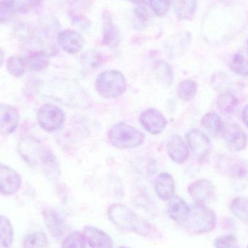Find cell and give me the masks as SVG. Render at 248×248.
Wrapping results in <instances>:
<instances>
[{
    "mask_svg": "<svg viewBox=\"0 0 248 248\" xmlns=\"http://www.w3.org/2000/svg\"><path fill=\"white\" fill-rule=\"evenodd\" d=\"M108 217L122 231L132 232L143 237H147L151 233L150 223L123 204L115 203L110 205L108 210Z\"/></svg>",
    "mask_w": 248,
    "mask_h": 248,
    "instance_id": "6da1fadb",
    "label": "cell"
},
{
    "mask_svg": "<svg viewBox=\"0 0 248 248\" xmlns=\"http://www.w3.org/2000/svg\"><path fill=\"white\" fill-rule=\"evenodd\" d=\"M189 218L182 225L188 232L202 234L211 232L217 225V217L211 208L205 204L195 203L192 205Z\"/></svg>",
    "mask_w": 248,
    "mask_h": 248,
    "instance_id": "7a4b0ae2",
    "label": "cell"
},
{
    "mask_svg": "<svg viewBox=\"0 0 248 248\" xmlns=\"http://www.w3.org/2000/svg\"><path fill=\"white\" fill-rule=\"evenodd\" d=\"M108 138L113 147L119 149L135 148L144 143L145 136L132 125L120 122L114 124L108 132Z\"/></svg>",
    "mask_w": 248,
    "mask_h": 248,
    "instance_id": "3957f363",
    "label": "cell"
},
{
    "mask_svg": "<svg viewBox=\"0 0 248 248\" xmlns=\"http://www.w3.org/2000/svg\"><path fill=\"white\" fill-rule=\"evenodd\" d=\"M125 77L117 70H109L101 73L95 81V89L101 97L116 99L122 96L126 90Z\"/></svg>",
    "mask_w": 248,
    "mask_h": 248,
    "instance_id": "277c9868",
    "label": "cell"
},
{
    "mask_svg": "<svg viewBox=\"0 0 248 248\" xmlns=\"http://www.w3.org/2000/svg\"><path fill=\"white\" fill-rule=\"evenodd\" d=\"M55 98L60 103L75 108H87L89 104L88 97L84 90L77 83L71 81L55 83Z\"/></svg>",
    "mask_w": 248,
    "mask_h": 248,
    "instance_id": "5b68a950",
    "label": "cell"
},
{
    "mask_svg": "<svg viewBox=\"0 0 248 248\" xmlns=\"http://www.w3.org/2000/svg\"><path fill=\"white\" fill-rule=\"evenodd\" d=\"M37 121L42 129L52 132L62 128L65 122V115L58 106L45 104L38 111Z\"/></svg>",
    "mask_w": 248,
    "mask_h": 248,
    "instance_id": "8992f818",
    "label": "cell"
},
{
    "mask_svg": "<svg viewBox=\"0 0 248 248\" xmlns=\"http://www.w3.org/2000/svg\"><path fill=\"white\" fill-rule=\"evenodd\" d=\"M221 137L224 140L226 147L230 151H242L247 145V134L237 124H225Z\"/></svg>",
    "mask_w": 248,
    "mask_h": 248,
    "instance_id": "52a82bcc",
    "label": "cell"
},
{
    "mask_svg": "<svg viewBox=\"0 0 248 248\" xmlns=\"http://www.w3.org/2000/svg\"><path fill=\"white\" fill-rule=\"evenodd\" d=\"M222 171L234 183L246 185L248 183V160L245 159H227L223 164Z\"/></svg>",
    "mask_w": 248,
    "mask_h": 248,
    "instance_id": "ba28073f",
    "label": "cell"
},
{
    "mask_svg": "<svg viewBox=\"0 0 248 248\" xmlns=\"http://www.w3.org/2000/svg\"><path fill=\"white\" fill-rule=\"evenodd\" d=\"M40 141L33 137H28L19 142L17 150L22 158L31 166H35L40 162L44 150Z\"/></svg>",
    "mask_w": 248,
    "mask_h": 248,
    "instance_id": "9c48e42d",
    "label": "cell"
},
{
    "mask_svg": "<svg viewBox=\"0 0 248 248\" xmlns=\"http://www.w3.org/2000/svg\"><path fill=\"white\" fill-rule=\"evenodd\" d=\"M21 185V177L17 171L6 165L0 164V194L14 195Z\"/></svg>",
    "mask_w": 248,
    "mask_h": 248,
    "instance_id": "30bf717a",
    "label": "cell"
},
{
    "mask_svg": "<svg viewBox=\"0 0 248 248\" xmlns=\"http://www.w3.org/2000/svg\"><path fill=\"white\" fill-rule=\"evenodd\" d=\"M140 122L143 128L152 134H160L168 124L163 113L155 108L144 110L140 116Z\"/></svg>",
    "mask_w": 248,
    "mask_h": 248,
    "instance_id": "8fae6325",
    "label": "cell"
},
{
    "mask_svg": "<svg viewBox=\"0 0 248 248\" xmlns=\"http://www.w3.org/2000/svg\"><path fill=\"white\" fill-rule=\"evenodd\" d=\"M188 192L195 203L205 204L215 196V187L208 179H198L189 185Z\"/></svg>",
    "mask_w": 248,
    "mask_h": 248,
    "instance_id": "7c38bea8",
    "label": "cell"
},
{
    "mask_svg": "<svg viewBox=\"0 0 248 248\" xmlns=\"http://www.w3.org/2000/svg\"><path fill=\"white\" fill-rule=\"evenodd\" d=\"M188 144L193 153L200 160H203L209 154L211 149V141L202 131L192 129L186 134Z\"/></svg>",
    "mask_w": 248,
    "mask_h": 248,
    "instance_id": "4fadbf2b",
    "label": "cell"
},
{
    "mask_svg": "<svg viewBox=\"0 0 248 248\" xmlns=\"http://www.w3.org/2000/svg\"><path fill=\"white\" fill-rule=\"evenodd\" d=\"M58 42L62 50L70 55H76L84 48V39L78 32L72 29H66L60 32Z\"/></svg>",
    "mask_w": 248,
    "mask_h": 248,
    "instance_id": "5bb4252c",
    "label": "cell"
},
{
    "mask_svg": "<svg viewBox=\"0 0 248 248\" xmlns=\"http://www.w3.org/2000/svg\"><path fill=\"white\" fill-rule=\"evenodd\" d=\"M20 116L17 108L7 104L0 105V134L9 135L16 131Z\"/></svg>",
    "mask_w": 248,
    "mask_h": 248,
    "instance_id": "9a60e30c",
    "label": "cell"
},
{
    "mask_svg": "<svg viewBox=\"0 0 248 248\" xmlns=\"http://www.w3.org/2000/svg\"><path fill=\"white\" fill-rule=\"evenodd\" d=\"M83 234L91 248H113L111 237L97 227L86 226Z\"/></svg>",
    "mask_w": 248,
    "mask_h": 248,
    "instance_id": "2e32d148",
    "label": "cell"
},
{
    "mask_svg": "<svg viewBox=\"0 0 248 248\" xmlns=\"http://www.w3.org/2000/svg\"><path fill=\"white\" fill-rule=\"evenodd\" d=\"M166 150L169 157L176 163L182 164L189 157L187 146L180 136L172 135L166 144Z\"/></svg>",
    "mask_w": 248,
    "mask_h": 248,
    "instance_id": "e0dca14e",
    "label": "cell"
},
{
    "mask_svg": "<svg viewBox=\"0 0 248 248\" xmlns=\"http://www.w3.org/2000/svg\"><path fill=\"white\" fill-rule=\"evenodd\" d=\"M103 42L109 47L115 48L119 46L120 34L119 29L113 22L111 15L108 11L103 13Z\"/></svg>",
    "mask_w": 248,
    "mask_h": 248,
    "instance_id": "ac0fdd59",
    "label": "cell"
},
{
    "mask_svg": "<svg viewBox=\"0 0 248 248\" xmlns=\"http://www.w3.org/2000/svg\"><path fill=\"white\" fill-rule=\"evenodd\" d=\"M42 215L51 235L55 238H61L65 232V224L59 213L53 208H48L44 210Z\"/></svg>",
    "mask_w": 248,
    "mask_h": 248,
    "instance_id": "d6986e66",
    "label": "cell"
},
{
    "mask_svg": "<svg viewBox=\"0 0 248 248\" xmlns=\"http://www.w3.org/2000/svg\"><path fill=\"white\" fill-rule=\"evenodd\" d=\"M168 210L170 218L182 225L189 218L191 208L185 200L174 195L169 201Z\"/></svg>",
    "mask_w": 248,
    "mask_h": 248,
    "instance_id": "ffe728a7",
    "label": "cell"
},
{
    "mask_svg": "<svg viewBox=\"0 0 248 248\" xmlns=\"http://www.w3.org/2000/svg\"><path fill=\"white\" fill-rule=\"evenodd\" d=\"M174 179L168 173H161L155 182V190L157 196L163 201H170L174 196Z\"/></svg>",
    "mask_w": 248,
    "mask_h": 248,
    "instance_id": "44dd1931",
    "label": "cell"
},
{
    "mask_svg": "<svg viewBox=\"0 0 248 248\" xmlns=\"http://www.w3.org/2000/svg\"><path fill=\"white\" fill-rule=\"evenodd\" d=\"M172 3L179 20H190L193 18L198 7V0H172Z\"/></svg>",
    "mask_w": 248,
    "mask_h": 248,
    "instance_id": "7402d4cb",
    "label": "cell"
},
{
    "mask_svg": "<svg viewBox=\"0 0 248 248\" xmlns=\"http://www.w3.org/2000/svg\"><path fill=\"white\" fill-rule=\"evenodd\" d=\"M24 62L29 71L39 72L49 66V55L45 51H34L26 56Z\"/></svg>",
    "mask_w": 248,
    "mask_h": 248,
    "instance_id": "603a6c76",
    "label": "cell"
},
{
    "mask_svg": "<svg viewBox=\"0 0 248 248\" xmlns=\"http://www.w3.org/2000/svg\"><path fill=\"white\" fill-rule=\"evenodd\" d=\"M201 124L204 128L216 136H221L225 126V124L223 122L219 115L215 112L205 114L202 117Z\"/></svg>",
    "mask_w": 248,
    "mask_h": 248,
    "instance_id": "cb8c5ba5",
    "label": "cell"
},
{
    "mask_svg": "<svg viewBox=\"0 0 248 248\" xmlns=\"http://www.w3.org/2000/svg\"><path fill=\"white\" fill-rule=\"evenodd\" d=\"M237 97L230 93H222L218 96L217 106L218 110L224 115H232L234 113L238 106Z\"/></svg>",
    "mask_w": 248,
    "mask_h": 248,
    "instance_id": "d4e9b609",
    "label": "cell"
},
{
    "mask_svg": "<svg viewBox=\"0 0 248 248\" xmlns=\"http://www.w3.org/2000/svg\"><path fill=\"white\" fill-rule=\"evenodd\" d=\"M14 230L11 221L5 216L0 215V243L9 248L13 244Z\"/></svg>",
    "mask_w": 248,
    "mask_h": 248,
    "instance_id": "484cf974",
    "label": "cell"
},
{
    "mask_svg": "<svg viewBox=\"0 0 248 248\" xmlns=\"http://www.w3.org/2000/svg\"><path fill=\"white\" fill-rule=\"evenodd\" d=\"M154 72L156 78L159 81L170 85L173 81V71L171 65L168 62L160 61L155 62L154 65Z\"/></svg>",
    "mask_w": 248,
    "mask_h": 248,
    "instance_id": "4316f807",
    "label": "cell"
},
{
    "mask_svg": "<svg viewBox=\"0 0 248 248\" xmlns=\"http://www.w3.org/2000/svg\"><path fill=\"white\" fill-rule=\"evenodd\" d=\"M198 91V84L191 79H186L179 83L177 95L184 102H190L195 98Z\"/></svg>",
    "mask_w": 248,
    "mask_h": 248,
    "instance_id": "83f0119b",
    "label": "cell"
},
{
    "mask_svg": "<svg viewBox=\"0 0 248 248\" xmlns=\"http://www.w3.org/2000/svg\"><path fill=\"white\" fill-rule=\"evenodd\" d=\"M47 246V237L42 232L27 234L23 241V248H46Z\"/></svg>",
    "mask_w": 248,
    "mask_h": 248,
    "instance_id": "f1b7e54d",
    "label": "cell"
},
{
    "mask_svg": "<svg viewBox=\"0 0 248 248\" xmlns=\"http://www.w3.org/2000/svg\"><path fill=\"white\" fill-rule=\"evenodd\" d=\"M6 68L10 75L16 78H21L24 75L26 68L24 60L18 56L10 57L6 62Z\"/></svg>",
    "mask_w": 248,
    "mask_h": 248,
    "instance_id": "f546056e",
    "label": "cell"
},
{
    "mask_svg": "<svg viewBox=\"0 0 248 248\" xmlns=\"http://www.w3.org/2000/svg\"><path fill=\"white\" fill-rule=\"evenodd\" d=\"M43 0H6L15 13H26L40 5Z\"/></svg>",
    "mask_w": 248,
    "mask_h": 248,
    "instance_id": "4dcf8cb0",
    "label": "cell"
},
{
    "mask_svg": "<svg viewBox=\"0 0 248 248\" xmlns=\"http://www.w3.org/2000/svg\"><path fill=\"white\" fill-rule=\"evenodd\" d=\"M232 212L239 219L248 223V199L237 198L232 202Z\"/></svg>",
    "mask_w": 248,
    "mask_h": 248,
    "instance_id": "1f68e13d",
    "label": "cell"
},
{
    "mask_svg": "<svg viewBox=\"0 0 248 248\" xmlns=\"http://www.w3.org/2000/svg\"><path fill=\"white\" fill-rule=\"evenodd\" d=\"M61 248H87L84 234L77 231L70 233L64 240Z\"/></svg>",
    "mask_w": 248,
    "mask_h": 248,
    "instance_id": "d6a6232c",
    "label": "cell"
},
{
    "mask_svg": "<svg viewBox=\"0 0 248 248\" xmlns=\"http://www.w3.org/2000/svg\"><path fill=\"white\" fill-rule=\"evenodd\" d=\"M230 68L239 75L248 76V59L240 54H237L232 61Z\"/></svg>",
    "mask_w": 248,
    "mask_h": 248,
    "instance_id": "836d02e7",
    "label": "cell"
},
{
    "mask_svg": "<svg viewBox=\"0 0 248 248\" xmlns=\"http://www.w3.org/2000/svg\"><path fill=\"white\" fill-rule=\"evenodd\" d=\"M150 6L157 16H165L171 7L172 0H150Z\"/></svg>",
    "mask_w": 248,
    "mask_h": 248,
    "instance_id": "e575fe53",
    "label": "cell"
},
{
    "mask_svg": "<svg viewBox=\"0 0 248 248\" xmlns=\"http://www.w3.org/2000/svg\"><path fill=\"white\" fill-rule=\"evenodd\" d=\"M214 246L216 248H240L237 238L232 234L217 237Z\"/></svg>",
    "mask_w": 248,
    "mask_h": 248,
    "instance_id": "d590c367",
    "label": "cell"
},
{
    "mask_svg": "<svg viewBox=\"0 0 248 248\" xmlns=\"http://www.w3.org/2000/svg\"><path fill=\"white\" fill-rule=\"evenodd\" d=\"M15 13L6 0L0 1V23H8L12 20Z\"/></svg>",
    "mask_w": 248,
    "mask_h": 248,
    "instance_id": "8d00e7d4",
    "label": "cell"
},
{
    "mask_svg": "<svg viewBox=\"0 0 248 248\" xmlns=\"http://www.w3.org/2000/svg\"><path fill=\"white\" fill-rule=\"evenodd\" d=\"M135 15L137 16L140 22H142L143 23L148 21L150 19L148 10L143 5H138L135 8Z\"/></svg>",
    "mask_w": 248,
    "mask_h": 248,
    "instance_id": "74e56055",
    "label": "cell"
},
{
    "mask_svg": "<svg viewBox=\"0 0 248 248\" xmlns=\"http://www.w3.org/2000/svg\"><path fill=\"white\" fill-rule=\"evenodd\" d=\"M243 122L248 128V104L244 108L243 110Z\"/></svg>",
    "mask_w": 248,
    "mask_h": 248,
    "instance_id": "f35d334b",
    "label": "cell"
},
{
    "mask_svg": "<svg viewBox=\"0 0 248 248\" xmlns=\"http://www.w3.org/2000/svg\"><path fill=\"white\" fill-rule=\"evenodd\" d=\"M127 1H131L137 5H144L147 2V0H127Z\"/></svg>",
    "mask_w": 248,
    "mask_h": 248,
    "instance_id": "ab89813d",
    "label": "cell"
},
{
    "mask_svg": "<svg viewBox=\"0 0 248 248\" xmlns=\"http://www.w3.org/2000/svg\"><path fill=\"white\" fill-rule=\"evenodd\" d=\"M4 52H2L1 49H0V68H1V65L4 63Z\"/></svg>",
    "mask_w": 248,
    "mask_h": 248,
    "instance_id": "60d3db41",
    "label": "cell"
},
{
    "mask_svg": "<svg viewBox=\"0 0 248 248\" xmlns=\"http://www.w3.org/2000/svg\"><path fill=\"white\" fill-rule=\"evenodd\" d=\"M127 248V247H120V248Z\"/></svg>",
    "mask_w": 248,
    "mask_h": 248,
    "instance_id": "b9f144b4",
    "label": "cell"
},
{
    "mask_svg": "<svg viewBox=\"0 0 248 248\" xmlns=\"http://www.w3.org/2000/svg\"></svg>",
    "mask_w": 248,
    "mask_h": 248,
    "instance_id": "7bdbcfd3",
    "label": "cell"
},
{
    "mask_svg": "<svg viewBox=\"0 0 248 248\" xmlns=\"http://www.w3.org/2000/svg\"></svg>",
    "mask_w": 248,
    "mask_h": 248,
    "instance_id": "ee69618b",
    "label": "cell"
}]
</instances>
